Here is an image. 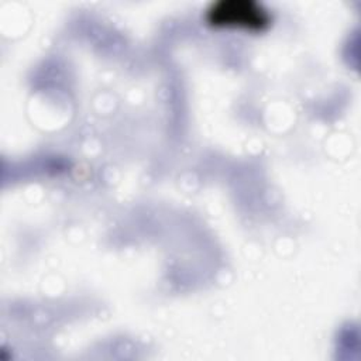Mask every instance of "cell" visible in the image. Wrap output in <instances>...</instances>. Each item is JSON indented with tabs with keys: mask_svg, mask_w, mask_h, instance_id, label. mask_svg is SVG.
I'll list each match as a JSON object with an SVG mask.
<instances>
[{
	"mask_svg": "<svg viewBox=\"0 0 361 361\" xmlns=\"http://www.w3.org/2000/svg\"><path fill=\"white\" fill-rule=\"evenodd\" d=\"M213 21L216 24H243V25H255L259 27L265 23V16L251 3H223L221 8L213 13Z\"/></svg>",
	"mask_w": 361,
	"mask_h": 361,
	"instance_id": "obj_1",
	"label": "cell"
}]
</instances>
